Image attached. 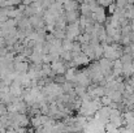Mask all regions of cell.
I'll return each instance as SVG.
<instances>
[{"label": "cell", "instance_id": "obj_1", "mask_svg": "<svg viewBox=\"0 0 134 133\" xmlns=\"http://www.w3.org/2000/svg\"><path fill=\"white\" fill-rule=\"evenodd\" d=\"M65 33H66V39L69 41H77L78 37L82 34V30H81V26H80V21L78 22H73V24H68L66 29H65Z\"/></svg>", "mask_w": 134, "mask_h": 133}, {"label": "cell", "instance_id": "obj_2", "mask_svg": "<svg viewBox=\"0 0 134 133\" xmlns=\"http://www.w3.org/2000/svg\"><path fill=\"white\" fill-rule=\"evenodd\" d=\"M91 18L94 20V22L95 24H105V21H107V10H105V8H103V7H98V9L95 10V12H92L91 13Z\"/></svg>", "mask_w": 134, "mask_h": 133}, {"label": "cell", "instance_id": "obj_3", "mask_svg": "<svg viewBox=\"0 0 134 133\" xmlns=\"http://www.w3.org/2000/svg\"><path fill=\"white\" fill-rule=\"evenodd\" d=\"M51 67H52V71H53L55 75H65L66 71H68V63L63 61L61 59L56 60V61H52Z\"/></svg>", "mask_w": 134, "mask_h": 133}, {"label": "cell", "instance_id": "obj_4", "mask_svg": "<svg viewBox=\"0 0 134 133\" xmlns=\"http://www.w3.org/2000/svg\"><path fill=\"white\" fill-rule=\"evenodd\" d=\"M10 94L13 95V97H22V94H24V91H25V89L24 86L21 85V82L18 81V80H14L12 84H10Z\"/></svg>", "mask_w": 134, "mask_h": 133}, {"label": "cell", "instance_id": "obj_5", "mask_svg": "<svg viewBox=\"0 0 134 133\" xmlns=\"http://www.w3.org/2000/svg\"><path fill=\"white\" fill-rule=\"evenodd\" d=\"M90 59L89 56L85 54V52H80L78 55H76L73 57V63L76 67H81V65H86V64H90Z\"/></svg>", "mask_w": 134, "mask_h": 133}, {"label": "cell", "instance_id": "obj_6", "mask_svg": "<svg viewBox=\"0 0 134 133\" xmlns=\"http://www.w3.org/2000/svg\"><path fill=\"white\" fill-rule=\"evenodd\" d=\"M29 68H30V61H17L14 63V72L20 73V75H25L29 72Z\"/></svg>", "mask_w": 134, "mask_h": 133}, {"label": "cell", "instance_id": "obj_7", "mask_svg": "<svg viewBox=\"0 0 134 133\" xmlns=\"http://www.w3.org/2000/svg\"><path fill=\"white\" fill-rule=\"evenodd\" d=\"M81 17V12L78 10H72V12H65V18L68 21V24H73V22H78Z\"/></svg>", "mask_w": 134, "mask_h": 133}, {"label": "cell", "instance_id": "obj_8", "mask_svg": "<svg viewBox=\"0 0 134 133\" xmlns=\"http://www.w3.org/2000/svg\"><path fill=\"white\" fill-rule=\"evenodd\" d=\"M30 124H31V127H33V128H39L41 125H43V124H42L41 115H37V116L30 118Z\"/></svg>", "mask_w": 134, "mask_h": 133}, {"label": "cell", "instance_id": "obj_9", "mask_svg": "<svg viewBox=\"0 0 134 133\" xmlns=\"http://www.w3.org/2000/svg\"><path fill=\"white\" fill-rule=\"evenodd\" d=\"M99 99H100V103H102L103 107L111 106V103H112V99H111V97H108V95H103V97L99 98Z\"/></svg>", "mask_w": 134, "mask_h": 133}, {"label": "cell", "instance_id": "obj_10", "mask_svg": "<svg viewBox=\"0 0 134 133\" xmlns=\"http://www.w3.org/2000/svg\"><path fill=\"white\" fill-rule=\"evenodd\" d=\"M72 47H73V41H69L66 38L63 41V50L64 51H72Z\"/></svg>", "mask_w": 134, "mask_h": 133}, {"label": "cell", "instance_id": "obj_11", "mask_svg": "<svg viewBox=\"0 0 134 133\" xmlns=\"http://www.w3.org/2000/svg\"><path fill=\"white\" fill-rule=\"evenodd\" d=\"M96 3H98L100 7H103V8H108L111 4L115 3V0H96Z\"/></svg>", "mask_w": 134, "mask_h": 133}, {"label": "cell", "instance_id": "obj_12", "mask_svg": "<svg viewBox=\"0 0 134 133\" xmlns=\"http://www.w3.org/2000/svg\"><path fill=\"white\" fill-rule=\"evenodd\" d=\"M4 86V82H3V78L0 77V88H3Z\"/></svg>", "mask_w": 134, "mask_h": 133}, {"label": "cell", "instance_id": "obj_13", "mask_svg": "<svg viewBox=\"0 0 134 133\" xmlns=\"http://www.w3.org/2000/svg\"><path fill=\"white\" fill-rule=\"evenodd\" d=\"M128 4H134V0H125Z\"/></svg>", "mask_w": 134, "mask_h": 133}, {"label": "cell", "instance_id": "obj_14", "mask_svg": "<svg viewBox=\"0 0 134 133\" xmlns=\"http://www.w3.org/2000/svg\"><path fill=\"white\" fill-rule=\"evenodd\" d=\"M3 25H4V22H1V21H0V30L3 29Z\"/></svg>", "mask_w": 134, "mask_h": 133}]
</instances>
